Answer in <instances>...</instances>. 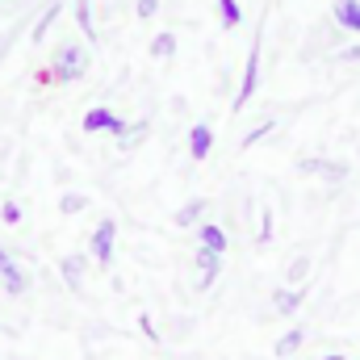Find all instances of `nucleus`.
Segmentation results:
<instances>
[{"instance_id": "obj_15", "label": "nucleus", "mask_w": 360, "mask_h": 360, "mask_svg": "<svg viewBox=\"0 0 360 360\" xmlns=\"http://www.w3.org/2000/svg\"><path fill=\"white\" fill-rule=\"evenodd\" d=\"M205 210H210V201H205V197H188L176 214H172V222H176L180 231H193V226L205 218Z\"/></svg>"}, {"instance_id": "obj_12", "label": "nucleus", "mask_w": 360, "mask_h": 360, "mask_svg": "<svg viewBox=\"0 0 360 360\" xmlns=\"http://www.w3.org/2000/svg\"><path fill=\"white\" fill-rule=\"evenodd\" d=\"M59 13H63V0H46V8H42V13H38V21L30 25V42H34V46H42V42H46V34H51V25L59 21Z\"/></svg>"}, {"instance_id": "obj_28", "label": "nucleus", "mask_w": 360, "mask_h": 360, "mask_svg": "<svg viewBox=\"0 0 360 360\" xmlns=\"http://www.w3.org/2000/svg\"><path fill=\"white\" fill-rule=\"evenodd\" d=\"M319 360H348L344 352H327V356H319Z\"/></svg>"}, {"instance_id": "obj_11", "label": "nucleus", "mask_w": 360, "mask_h": 360, "mask_svg": "<svg viewBox=\"0 0 360 360\" xmlns=\"http://www.w3.org/2000/svg\"><path fill=\"white\" fill-rule=\"evenodd\" d=\"M331 25L340 34L360 38V0H331Z\"/></svg>"}, {"instance_id": "obj_8", "label": "nucleus", "mask_w": 360, "mask_h": 360, "mask_svg": "<svg viewBox=\"0 0 360 360\" xmlns=\"http://www.w3.org/2000/svg\"><path fill=\"white\" fill-rule=\"evenodd\" d=\"M184 151H188L193 164H205L214 155V126L210 122H193L188 134H184Z\"/></svg>"}, {"instance_id": "obj_2", "label": "nucleus", "mask_w": 360, "mask_h": 360, "mask_svg": "<svg viewBox=\"0 0 360 360\" xmlns=\"http://www.w3.org/2000/svg\"><path fill=\"white\" fill-rule=\"evenodd\" d=\"M260 59H264V25L256 30V38H252V46H248V59H243V76H239V89H235V113H243L252 101H256V92H260Z\"/></svg>"}, {"instance_id": "obj_24", "label": "nucleus", "mask_w": 360, "mask_h": 360, "mask_svg": "<svg viewBox=\"0 0 360 360\" xmlns=\"http://www.w3.org/2000/svg\"><path fill=\"white\" fill-rule=\"evenodd\" d=\"M21 218H25V214H21V205H17L13 197H4V201H0V222H4V226H17Z\"/></svg>"}, {"instance_id": "obj_5", "label": "nucleus", "mask_w": 360, "mask_h": 360, "mask_svg": "<svg viewBox=\"0 0 360 360\" xmlns=\"http://www.w3.org/2000/svg\"><path fill=\"white\" fill-rule=\"evenodd\" d=\"M222 264H226V256H210V252H201V248H193V289L197 293H210L218 281H222Z\"/></svg>"}, {"instance_id": "obj_19", "label": "nucleus", "mask_w": 360, "mask_h": 360, "mask_svg": "<svg viewBox=\"0 0 360 360\" xmlns=\"http://www.w3.org/2000/svg\"><path fill=\"white\" fill-rule=\"evenodd\" d=\"M214 8H218V25H222V30H239V25L248 21L239 0H214Z\"/></svg>"}, {"instance_id": "obj_3", "label": "nucleus", "mask_w": 360, "mask_h": 360, "mask_svg": "<svg viewBox=\"0 0 360 360\" xmlns=\"http://www.w3.org/2000/svg\"><path fill=\"white\" fill-rule=\"evenodd\" d=\"M89 260H96V269H113V260H117V218H101L92 226Z\"/></svg>"}, {"instance_id": "obj_27", "label": "nucleus", "mask_w": 360, "mask_h": 360, "mask_svg": "<svg viewBox=\"0 0 360 360\" xmlns=\"http://www.w3.org/2000/svg\"><path fill=\"white\" fill-rule=\"evenodd\" d=\"M139 331H143L151 344H164V335H160V327H155V319H151V314H139Z\"/></svg>"}, {"instance_id": "obj_14", "label": "nucleus", "mask_w": 360, "mask_h": 360, "mask_svg": "<svg viewBox=\"0 0 360 360\" xmlns=\"http://www.w3.org/2000/svg\"><path fill=\"white\" fill-rule=\"evenodd\" d=\"M147 134H151V122H147V117H139V122H126L113 139H117V147H122V151H134V147H143V143H147Z\"/></svg>"}, {"instance_id": "obj_26", "label": "nucleus", "mask_w": 360, "mask_h": 360, "mask_svg": "<svg viewBox=\"0 0 360 360\" xmlns=\"http://www.w3.org/2000/svg\"><path fill=\"white\" fill-rule=\"evenodd\" d=\"M331 63H360V38L352 46H340V51H331Z\"/></svg>"}, {"instance_id": "obj_25", "label": "nucleus", "mask_w": 360, "mask_h": 360, "mask_svg": "<svg viewBox=\"0 0 360 360\" xmlns=\"http://www.w3.org/2000/svg\"><path fill=\"white\" fill-rule=\"evenodd\" d=\"M160 8H164L160 0H134V17H139V21H151V17H160Z\"/></svg>"}, {"instance_id": "obj_9", "label": "nucleus", "mask_w": 360, "mask_h": 360, "mask_svg": "<svg viewBox=\"0 0 360 360\" xmlns=\"http://www.w3.org/2000/svg\"><path fill=\"white\" fill-rule=\"evenodd\" d=\"M122 126H126V117L113 113L109 105H92L89 113L80 117V130H84V134H117Z\"/></svg>"}, {"instance_id": "obj_1", "label": "nucleus", "mask_w": 360, "mask_h": 360, "mask_svg": "<svg viewBox=\"0 0 360 360\" xmlns=\"http://www.w3.org/2000/svg\"><path fill=\"white\" fill-rule=\"evenodd\" d=\"M89 68H92L89 42H59V46L51 51V63H46L42 80H46V84H76V80L89 76Z\"/></svg>"}, {"instance_id": "obj_17", "label": "nucleus", "mask_w": 360, "mask_h": 360, "mask_svg": "<svg viewBox=\"0 0 360 360\" xmlns=\"http://www.w3.org/2000/svg\"><path fill=\"white\" fill-rule=\"evenodd\" d=\"M302 344H306V327H289V331L276 340L272 356H276V360H293L297 352H302Z\"/></svg>"}, {"instance_id": "obj_18", "label": "nucleus", "mask_w": 360, "mask_h": 360, "mask_svg": "<svg viewBox=\"0 0 360 360\" xmlns=\"http://www.w3.org/2000/svg\"><path fill=\"white\" fill-rule=\"evenodd\" d=\"M314 176H323L327 184L340 188L344 180L352 176V164H348V160H319V172H314Z\"/></svg>"}, {"instance_id": "obj_7", "label": "nucleus", "mask_w": 360, "mask_h": 360, "mask_svg": "<svg viewBox=\"0 0 360 360\" xmlns=\"http://www.w3.org/2000/svg\"><path fill=\"white\" fill-rule=\"evenodd\" d=\"M193 231H197V248H201V252H210V256H231V231H226V226L201 218Z\"/></svg>"}, {"instance_id": "obj_22", "label": "nucleus", "mask_w": 360, "mask_h": 360, "mask_svg": "<svg viewBox=\"0 0 360 360\" xmlns=\"http://www.w3.org/2000/svg\"><path fill=\"white\" fill-rule=\"evenodd\" d=\"M272 130H276V117H269V122H256V126L243 134V147H256V143H264Z\"/></svg>"}, {"instance_id": "obj_20", "label": "nucleus", "mask_w": 360, "mask_h": 360, "mask_svg": "<svg viewBox=\"0 0 360 360\" xmlns=\"http://www.w3.org/2000/svg\"><path fill=\"white\" fill-rule=\"evenodd\" d=\"M310 269H314V260L302 252V256H293L289 260V269H285V285H306L310 281Z\"/></svg>"}, {"instance_id": "obj_4", "label": "nucleus", "mask_w": 360, "mask_h": 360, "mask_svg": "<svg viewBox=\"0 0 360 360\" xmlns=\"http://www.w3.org/2000/svg\"><path fill=\"white\" fill-rule=\"evenodd\" d=\"M0 289L8 297H25L30 293V272L21 269V260L8 252V243H0Z\"/></svg>"}, {"instance_id": "obj_23", "label": "nucleus", "mask_w": 360, "mask_h": 360, "mask_svg": "<svg viewBox=\"0 0 360 360\" xmlns=\"http://www.w3.org/2000/svg\"><path fill=\"white\" fill-rule=\"evenodd\" d=\"M272 243V210H260V226H256V248H269Z\"/></svg>"}, {"instance_id": "obj_21", "label": "nucleus", "mask_w": 360, "mask_h": 360, "mask_svg": "<svg viewBox=\"0 0 360 360\" xmlns=\"http://www.w3.org/2000/svg\"><path fill=\"white\" fill-rule=\"evenodd\" d=\"M84 210H89V193H76V188H68V193L59 197V214L76 218V214H84Z\"/></svg>"}, {"instance_id": "obj_10", "label": "nucleus", "mask_w": 360, "mask_h": 360, "mask_svg": "<svg viewBox=\"0 0 360 360\" xmlns=\"http://www.w3.org/2000/svg\"><path fill=\"white\" fill-rule=\"evenodd\" d=\"M84 272H89V252H72L59 260V276H63L68 293H84Z\"/></svg>"}, {"instance_id": "obj_6", "label": "nucleus", "mask_w": 360, "mask_h": 360, "mask_svg": "<svg viewBox=\"0 0 360 360\" xmlns=\"http://www.w3.org/2000/svg\"><path fill=\"white\" fill-rule=\"evenodd\" d=\"M272 314L276 319H285V323H293L297 314H302V306H306V285H276L269 297Z\"/></svg>"}, {"instance_id": "obj_16", "label": "nucleus", "mask_w": 360, "mask_h": 360, "mask_svg": "<svg viewBox=\"0 0 360 360\" xmlns=\"http://www.w3.org/2000/svg\"><path fill=\"white\" fill-rule=\"evenodd\" d=\"M176 51H180V42H176V34H172V30L155 34V38H151V46H147V55H151L155 63H172V59H176Z\"/></svg>"}, {"instance_id": "obj_13", "label": "nucleus", "mask_w": 360, "mask_h": 360, "mask_svg": "<svg viewBox=\"0 0 360 360\" xmlns=\"http://www.w3.org/2000/svg\"><path fill=\"white\" fill-rule=\"evenodd\" d=\"M92 4H96V0H76V4H72V17H76V25H80L84 42L96 46V42H101V30H96V17H92Z\"/></svg>"}]
</instances>
